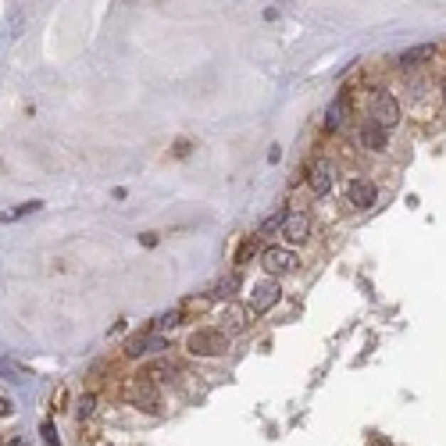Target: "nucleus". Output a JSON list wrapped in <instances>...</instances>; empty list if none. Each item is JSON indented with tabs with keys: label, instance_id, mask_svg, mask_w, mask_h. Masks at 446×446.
Masks as SVG:
<instances>
[{
	"label": "nucleus",
	"instance_id": "4be33fe9",
	"mask_svg": "<svg viewBox=\"0 0 446 446\" xmlns=\"http://www.w3.org/2000/svg\"><path fill=\"white\" fill-rule=\"evenodd\" d=\"M442 97H446V93H442Z\"/></svg>",
	"mask_w": 446,
	"mask_h": 446
},
{
	"label": "nucleus",
	"instance_id": "0eeeda50",
	"mask_svg": "<svg viewBox=\"0 0 446 446\" xmlns=\"http://www.w3.org/2000/svg\"><path fill=\"white\" fill-rule=\"evenodd\" d=\"M346 196H350V203H354V207L368 211V207H375L378 189H375V182H371V179H354V182H350V189H346Z\"/></svg>",
	"mask_w": 446,
	"mask_h": 446
},
{
	"label": "nucleus",
	"instance_id": "4468645a",
	"mask_svg": "<svg viewBox=\"0 0 446 446\" xmlns=\"http://www.w3.org/2000/svg\"><path fill=\"white\" fill-rule=\"evenodd\" d=\"M43 203L40 200H33V203H18L15 211H8V214H0V218H4V221H15V218H22V214H33V211H40Z\"/></svg>",
	"mask_w": 446,
	"mask_h": 446
},
{
	"label": "nucleus",
	"instance_id": "2eb2a0df",
	"mask_svg": "<svg viewBox=\"0 0 446 446\" xmlns=\"http://www.w3.org/2000/svg\"><path fill=\"white\" fill-rule=\"evenodd\" d=\"M93 410H97V396H93V393L79 396V418H90Z\"/></svg>",
	"mask_w": 446,
	"mask_h": 446
},
{
	"label": "nucleus",
	"instance_id": "6e6552de",
	"mask_svg": "<svg viewBox=\"0 0 446 446\" xmlns=\"http://www.w3.org/2000/svg\"><path fill=\"white\" fill-rule=\"evenodd\" d=\"M282 236H286L290 243H304V240L311 236V218L300 214V211L286 214V221H282Z\"/></svg>",
	"mask_w": 446,
	"mask_h": 446
},
{
	"label": "nucleus",
	"instance_id": "aec40b11",
	"mask_svg": "<svg viewBox=\"0 0 446 446\" xmlns=\"http://www.w3.org/2000/svg\"><path fill=\"white\" fill-rule=\"evenodd\" d=\"M250 254H254V243H243V247H240V257H236V261H240V265H243V261H247V257H250Z\"/></svg>",
	"mask_w": 446,
	"mask_h": 446
},
{
	"label": "nucleus",
	"instance_id": "7ed1b4c3",
	"mask_svg": "<svg viewBox=\"0 0 446 446\" xmlns=\"http://www.w3.org/2000/svg\"><path fill=\"white\" fill-rule=\"evenodd\" d=\"M279 297H282L279 282H275V279H261V282H254V290H250V311L265 314V311H272V307L279 304Z\"/></svg>",
	"mask_w": 446,
	"mask_h": 446
},
{
	"label": "nucleus",
	"instance_id": "423d86ee",
	"mask_svg": "<svg viewBox=\"0 0 446 446\" xmlns=\"http://www.w3.org/2000/svg\"><path fill=\"white\" fill-rule=\"evenodd\" d=\"M261 265H265L272 275H282V272H293L300 261H297V254L286 250V247H268V250L261 254Z\"/></svg>",
	"mask_w": 446,
	"mask_h": 446
},
{
	"label": "nucleus",
	"instance_id": "a211bd4d",
	"mask_svg": "<svg viewBox=\"0 0 446 446\" xmlns=\"http://www.w3.org/2000/svg\"><path fill=\"white\" fill-rule=\"evenodd\" d=\"M233 290H236V279H229V282H221V286H218V297H233Z\"/></svg>",
	"mask_w": 446,
	"mask_h": 446
},
{
	"label": "nucleus",
	"instance_id": "f8f14e48",
	"mask_svg": "<svg viewBox=\"0 0 446 446\" xmlns=\"http://www.w3.org/2000/svg\"><path fill=\"white\" fill-rule=\"evenodd\" d=\"M343 118H346V100L339 97V100H332V104H329V111H325V129H329V132H336V129L343 125Z\"/></svg>",
	"mask_w": 446,
	"mask_h": 446
},
{
	"label": "nucleus",
	"instance_id": "f03ea898",
	"mask_svg": "<svg viewBox=\"0 0 446 446\" xmlns=\"http://www.w3.org/2000/svg\"><path fill=\"white\" fill-rule=\"evenodd\" d=\"M371 122L378 125V129H393V125H400V100L393 97V93H378L375 100H371Z\"/></svg>",
	"mask_w": 446,
	"mask_h": 446
},
{
	"label": "nucleus",
	"instance_id": "1a4fd4ad",
	"mask_svg": "<svg viewBox=\"0 0 446 446\" xmlns=\"http://www.w3.org/2000/svg\"><path fill=\"white\" fill-rule=\"evenodd\" d=\"M332 179H336V168L329 164V161H318L314 168H311V189H314V196H325L329 189H332Z\"/></svg>",
	"mask_w": 446,
	"mask_h": 446
},
{
	"label": "nucleus",
	"instance_id": "39448f33",
	"mask_svg": "<svg viewBox=\"0 0 446 446\" xmlns=\"http://www.w3.org/2000/svg\"><path fill=\"white\" fill-rule=\"evenodd\" d=\"M129 400H132L139 410H150V414H157V410H161V393H157V382L136 378V382L129 386Z\"/></svg>",
	"mask_w": 446,
	"mask_h": 446
},
{
	"label": "nucleus",
	"instance_id": "412c9836",
	"mask_svg": "<svg viewBox=\"0 0 446 446\" xmlns=\"http://www.w3.org/2000/svg\"><path fill=\"white\" fill-rule=\"evenodd\" d=\"M175 154H179V157H186V154H189V143H186V139H182V143H175Z\"/></svg>",
	"mask_w": 446,
	"mask_h": 446
},
{
	"label": "nucleus",
	"instance_id": "20e7f679",
	"mask_svg": "<svg viewBox=\"0 0 446 446\" xmlns=\"http://www.w3.org/2000/svg\"><path fill=\"white\" fill-rule=\"evenodd\" d=\"M168 350V339L161 332H136L129 343H125V354L129 357H150V354H161Z\"/></svg>",
	"mask_w": 446,
	"mask_h": 446
},
{
	"label": "nucleus",
	"instance_id": "ddd939ff",
	"mask_svg": "<svg viewBox=\"0 0 446 446\" xmlns=\"http://www.w3.org/2000/svg\"><path fill=\"white\" fill-rule=\"evenodd\" d=\"M221 322H225V329H229V332H240V329L247 325V311H243V307H236V304H229V307H225V314H221Z\"/></svg>",
	"mask_w": 446,
	"mask_h": 446
},
{
	"label": "nucleus",
	"instance_id": "f3484780",
	"mask_svg": "<svg viewBox=\"0 0 446 446\" xmlns=\"http://www.w3.org/2000/svg\"><path fill=\"white\" fill-rule=\"evenodd\" d=\"M40 432H43V439H47L51 446H58V428H54V421H43V425H40Z\"/></svg>",
	"mask_w": 446,
	"mask_h": 446
},
{
	"label": "nucleus",
	"instance_id": "9d476101",
	"mask_svg": "<svg viewBox=\"0 0 446 446\" xmlns=\"http://www.w3.org/2000/svg\"><path fill=\"white\" fill-rule=\"evenodd\" d=\"M361 143H364V150H386V147H389V132L378 129L375 122H368V125L361 129Z\"/></svg>",
	"mask_w": 446,
	"mask_h": 446
},
{
	"label": "nucleus",
	"instance_id": "6ab92c4d",
	"mask_svg": "<svg viewBox=\"0 0 446 446\" xmlns=\"http://www.w3.org/2000/svg\"><path fill=\"white\" fill-rule=\"evenodd\" d=\"M11 410H15V407H11V400H8V396H0V418H8Z\"/></svg>",
	"mask_w": 446,
	"mask_h": 446
},
{
	"label": "nucleus",
	"instance_id": "dca6fc26",
	"mask_svg": "<svg viewBox=\"0 0 446 446\" xmlns=\"http://www.w3.org/2000/svg\"><path fill=\"white\" fill-rule=\"evenodd\" d=\"M282 221H286V211H279L275 218H268L265 225H261V233H275V229H282Z\"/></svg>",
	"mask_w": 446,
	"mask_h": 446
},
{
	"label": "nucleus",
	"instance_id": "9b49d317",
	"mask_svg": "<svg viewBox=\"0 0 446 446\" xmlns=\"http://www.w3.org/2000/svg\"><path fill=\"white\" fill-rule=\"evenodd\" d=\"M432 54H435V47H432V43H418V47H410V51H403V54H400V68H414V65L428 61Z\"/></svg>",
	"mask_w": 446,
	"mask_h": 446
},
{
	"label": "nucleus",
	"instance_id": "f257e3e1",
	"mask_svg": "<svg viewBox=\"0 0 446 446\" xmlns=\"http://www.w3.org/2000/svg\"><path fill=\"white\" fill-rule=\"evenodd\" d=\"M186 346H189L193 357H221V354L229 350V336L218 332V329H200V332L189 336Z\"/></svg>",
	"mask_w": 446,
	"mask_h": 446
}]
</instances>
